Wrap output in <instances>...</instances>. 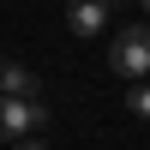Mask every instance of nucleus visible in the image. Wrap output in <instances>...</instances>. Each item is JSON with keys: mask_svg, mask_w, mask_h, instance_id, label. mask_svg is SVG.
<instances>
[{"mask_svg": "<svg viewBox=\"0 0 150 150\" xmlns=\"http://www.w3.org/2000/svg\"><path fill=\"white\" fill-rule=\"evenodd\" d=\"M108 66H114L120 78H132V84L150 78V24H126V30H114Z\"/></svg>", "mask_w": 150, "mask_h": 150, "instance_id": "obj_1", "label": "nucleus"}, {"mask_svg": "<svg viewBox=\"0 0 150 150\" xmlns=\"http://www.w3.org/2000/svg\"><path fill=\"white\" fill-rule=\"evenodd\" d=\"M42 120H48L42 96H30V102H24V96H0V138L6 144H18L24 132H36Z\"/></svg>", "mask_w": 150, "mask_h": 150, "instance_id": "obj_2", "label": "nucleus"}, {"mask_svg": "<svg viewBox=\"0 0 150 150\" xmlns=\"http://www.w3.org/2000/svg\"><path fill=\"white\" fill-rule=\"evenodd\" d=\"M108 12H114V0H66V30L72 36H102Z\"/></svg>", "mask_w": 150, "mask_h": 150, "instance_id": "obj_3", "label": "nucleus"}, {"mask_svg": "<svg viewBox=\"0 0 150 150\" xmlns=\"http://www.w3.org/2000/svg\"><path fill=\"white\" fill-rule=\"evenodd\" d=\"M36 90H42V84H36V72H30V66H18V60H0V96H24V102H30Z\"/></svg>", "mask_w": 150, "mask_h": 150, "instance_id": "obj_4", "label": "nucleus"}, {"mask_svg": "<svg viewBox=\"0 0 150 150\" xmlns=\"http://www.w3.org/2000/svg\"><path fill=\"white\" fill-rule=\"evenodd\" d=\"M132 114L150 120V84H132Z\"/></svg>", "mask_w": 150, "mask_h": 150, "instance_id": "obj_5", "label": "nucleus"}, {"mask_svg": "<svg viewBox=\"0 0 150 150\" xmlns=\"http://www.w3.org/2000/svg\"><path fill=\"white\" fill-rule=\"evenodd\" d=\"M12 150H48V144H30V138H18V144H12Z\"/></svg>", "mask_w": 150, "mask_h": 150, "instance_id": "obj_6", "label": "nucleus"}, {"mask_svg": "<svg viewBox=\"0 0 150 150\" xmlns=\"http://www.w3.org/2000/svg\"><path fill=\"white\" fill-rule=\"evenodd\" d=\"M144 12H150V0H144Z\"/></svg>", "mask_w": 150, "mask_h": 150, "instance_id": "obj_7", "label": "nucleus"}]
</instances>
